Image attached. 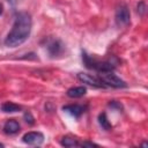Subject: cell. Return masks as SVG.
<instances>
[{
    "mask_svg": "<svg viewBox=\"0 0 148 148\" xmlns=\"http://www.w3.org/2000/svg\"><path fill=\"white\" fill-rule=\"evenodd\" d=\"M30 31H31V16L25 12H21L15 16L13 28L7 35L5 39V44L9 47H16L23 44L28 39Z\"/></svg>",
    "mask_w": 148,
    "mask_h": 148,
    "instance_id": "6da1fadb",
    "label": "cell"
},
{
    "mask_svg": "<svg viewBox=\"0 0 148 148\" xmlns=\"http://www.w3.org/2000/svg\"><path fill=\"white\" fill-rule=\"evenodd\" d=\"M82 60H83L86 67L91 68V69H95L98 73L99 72H105V71H113L114 67H116V64L111 59L105 60V61H98V60L92 59L91 57H89L86 53L82 54Z\"/></svg>",
    "mask_w": 148,
    "mask_h": 148,
    "instance_id": "7a4b0ae2",
    "label": "cell"
},
{
    "mask_svg": "<svg viewBox=\"0 0 148 148\" xmlns=\"http://www.w3.org/2000/svg\"><path fill=\"white\" fill-rule=\"evenodd\" d=\"M98 77L104 82L106 87H112V88H125L126 83L123 81L120 77H118L112 71H105V72H99Z\"/></svg>",
    "mask_w": 148,
    "mask_h": 148,
    "instance_id": "3957f363",
    "label": "cell"
},
{
    "mask_svg": "<svg viewBox=\"0 0 148 148\" xmlns=\"http://www.w3.org/2000/svg\"><path fill=\"white\" fill-rule=\"evenodd\" d=\"M130 10L126 5H120L116 9V22L118 25H127L130 23Z\"/></svg>",
    "mask_w": 148,
    "mask_h": 148,
    "instance_id": "277c9868",
    "label": "cell"
},
{
    "mask_svg": "<svg viewBox=\"0 0 148 148\" xmlns=\"http://www.w3.org/2000/svg\"><path fill=\"white\" fill-rule=\"evenodd\" d=\"M77 79L81 82L87 83L89 86H92L95 88H106V86L104 84V82L99 77H96V76L90 75V74H87V73H79L77 74Z\"/></svg>",
    "mask_w": 148,
    "mask_h": 148,
    "instance_id": "5b68a950",
    "label": "cell"
},
{
    "mask_svg": "<svg viewBox=\"0 0 148 148\" xmlns=\"http://www.w3.org/2000/svg\"><path fill=\"white\" fill-rule=\"evenodd\" d=\"M22 140L24 143H28L31 146H38V145L43 143L44 135L40 132H28L23 135Z\"/></svg>",
    "mask_w": 148,
    "mask_h": 148,
    "instance_id": "8992f818",
    "label": "cell"
},
{
    "mask_svg": "<svg viewBox=\"0 0 148 148\" xmlns=\"http://www.w3.org/2000/svg\"><path fill=\"white\" fill-rule=\"evenodd\" d=\"M64 111H66L67 113L72 114L75 118H79L83 112H84V106L79 105V104H71V105H65L62 108Z\"/></svg>",
    "mask_w": 148,
    "mask_h": 148,
    "instance_id": "52a82bcc",
    "label": "cell"
},
{
    "mask_svg": "<svg viewBox=\"0 0 148 148\" xmlns=\"http://www.w3.org/2000/svg\"><path fill=\"white\" fill-rule=\"evenodd\" d=\"M18 131H20V124L14 119L7 120L3 125V132L7 134H15Z\"/></svg>",
    "mask_w": 148,
    "mask_h": 148,
    "instance_id": "ba28073f",
    "label": "cell"
},
{
    "mask_svg": "<svg viewBox=\"0 0 148 148\" xmlns=\"http://www.w3.org/2000/svg\"><path fill=\"white\" fill-rule=\"evenodd\" d=\"M87 92V89L84 87H73L67 90V96L71 98H79L84 96Z\"/></svg>",
    "mask_w": 148,
    "mask_h": 148,
    "instance_id": "9c48e42d",
    "label": "cell"
},
{
    "mask_svg": "<svg viewBox=\"0 0 148 148\" xmlns=\"http://www.w3.org/2000/svg\"><path fill=\"white\" fill-rule=\"evenodd\" d=\"M61 145L65 146V147H77V146H81V143L77 141L76 138L74 136H71V135H66L61 139Z\"/></svg>",
    "mask_w": 148,
    "mask_h": 148,
    "instance_id": "30bf717a",
    "label": "cell"
},
{
    "mask_svg": "<svg viewBox=\"0 0 148 148\" xmlns=\"http://www.w3.org/2000/svg\"><path fill=\"white\" fill-rule=\"evenodd\" d=\"M1 110L3 112H16V111H20L21 110V106L13 103V102H6L1 105Z\"/></svg>",
    "mask_w": 148,
    "mask_h": 148,
    "instance_id": "8fae6325",
    "label": "cell"
},
{
    "mask_svg": "<svg viewBox=\"0 0 148 148\" xmlns=\"http://www.w3.org/2000/svg\"><path fill=\"white\" fill-rule=\"evenodd\" d=\"M98 123H99V125L102 126V128H104L105 131H109V130L112 128L110 121L108 120V117H106V113H105V112H103V113H101V114L98 116Z\"/></svg>",
    "mask_w": 148,
    "mask_h": 148,
    "instance_id": "7c38bea8",
    "label": "cell"
},
{
    "mask_svg": "<svg viewBox=\"0 0 148 148\" xmlns=\"http://www.w3.org/2000/svg\"><path fill=\"white\" fill-rule=\"evenodd\" d=\"M58 44H59V42H54L53 44H51V45H50L49 50H50V52H51V54H52V56L58 54V53H59V51L61 50V46H60V45H58Z\"/></svg>",
    "mask_w": 148,
    "mask_h": 148,
    "instance_id": "4fadbf2b",
    "label": "cell"
},
{
    "mask_svg": "<svg viewBox=\"0 0 148 148\" xmlns=\"http://www.w3.org/2000/svg\"><path fill=\"white\" fill-rule=\"evenodd\" d=\"M24 119H25V121H27L29 125H34V124H35V119H34V117L31 116L30 112H25V113H24Z\"/></svg>",
    "mask_w": 148,
    "mask_h": 148,
    "instance_id": "5bb4252c",
    "label": "cell"
},
{
    "mask_svg": "<svg viewBox=\"0 0 148 148\" xmlns=\"http://www.w3.org/2000/svg\"><path fill=\"white\" fill-rule=\"evenodd\" d=\"M145 10H146V6H145V3H143V2H140V3L138 5V13L141 14V15H143Z\"/></svg>",
    "mask_w": 148,
    "mask_h": 148,
    "instance_id": "9a60e30c",
    "label": "cell"
},
{
    "mask_svg": "<svg viewBox=\"0 0 148 148\" xmlns=\"http://www.w3.org/2000/svg\"><path fill=\"white\" fill-rule=\"evenodd\" d=\"M81 146H83V147H86V146H88V147H97V145L92 143V142H83V143H81Z\"/></svg>",
    "mask_w": 148,
    "mask_h": 148,
    "instance_id": "2e32d148",
    "label": "cell"
},
{
    "mask_svg": "<svg viewBox=\"0 0 148 148\" xmlns=\"http://www.w3.org/2000/svg\"><path fill=\"white\" fill-rule=\"evenodd\" d=\"M7 1H8L10 5H15V3L17 2V0H7Z\"/></svg>",
    "mask_w": 148,
    "mask_h": 148,
    "instance_id": "e0dca14e",
    "label": "cell"
},
{
    "mask_svg": "<svg viewBox=\"0 0 148 148\" xmlns=\"http://www.w3.org/2000/svg\"><path fill=\"white\" fill-rule=\"evenodd\" d=\"M1 13H2V7H1V5H0V15H1Z\"/></svg>",
    "mask_w": 148,
    "mask_h": 148,
    "instance_id": "ac0fdd59",
    "label": "cell"
},
{
    "mask_svg": "<svg viewBox=\"0 0 148 148\" xmlns=\"http://www.w3.org/2000/svg\"><path fill=\"white\" fill-rule=\"evenodd\" d=\"M0 147H3V145H2V143H0Z\"/></svg>",
    "mask_w": 148,
    "mask_h": 148,
    "instance_id": "d6986e66",
    "label": "cell"
}]
</instances>
